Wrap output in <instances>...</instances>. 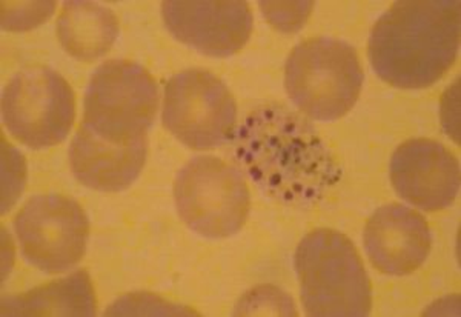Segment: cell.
Instances as JSON below:
<instances>
[{
	"mask_svg": "<svg viewBox=\"0 0 461 317\" xmlns=\"http://www.w3.org/2000/svg\"><path fill=\"white\" fill-rule=\"evenodd\" d=\"M363 243L377 270L389 276H406L425 264L432 240L425 217L409 206L389 204L369 217Z\"/></svg>",
	"mask_w": 461,
	"mask_h": 317,
	"instance_id": "7c38bea8",
	"label": "cell"
},
{
	"mask_svg": "<svg viewBox=\"0 0 461 317\" xmlns=\"http://www.w3.org/2000/svg\"><path fill=\"white\" fill-rule=\"evenodd\" d=\"M95 288L85 271L2 299V316H95Z\"/></svg>",
	"mask_w": 461,
	"mask_h": 317,
	"instance_id": "9a60e30c",
	"label": "cell"
},
{
	"mask_svg": "<svg viewBox=\"0 0 461 317\" xmlns=\"http://www.w3.org/2000/svg\"><path fill=\"white\" fill-rule=\"evenodd\" d=\"M304 312L312 317H365L373 291L362 258L345 234L317 228L294 256Z\"/></svg>",
	"mask_w": 461,
	"mask_h": 317,
	"instance_id": "3957f363",
	"label": "cell"
},
{
	"mask_svg": "<svg viewBox=\"0 0 461 317\" xmlns=\"http://www.w3.org/2000/svg\"><path fill=\"white\" fill-rule=\"evenodd\" d=\"M391 182L400 197L425 212L452 205L460 191V165L440 142L412 139L391 158Z\"/></svg>",
	"mask_w": 461,
	"mask_h": 317,
	"instance_id": "30bf717a",
	"label": "cell"
},
{
	"mask_svg": "<svg viewBox=\"0 0 461 317\" xmlns=\"http://www.w3.org/2000/svg\"><path fill=\"white\" fill-rule=\"evenodd\" d=\"M363 68L356 48L332 38H314L294 48L285 67V86L294 105L319 122H334L356 105Z\"/></svg>",
	"mask_w": 461,
	"mask_h": 317,
	"instance_id": "277c9868",
	"label": "cell"
},
{
	"mask_svg": "<svg viewBox=\"0 0 461 317\" xmlns=\"http://www.w3.org/2000/svg\"><path fill=\"white\" fill-rule=\"evenodd\" d=\"M237 165L269 199L311 206L341 177L340 165L304 117L267 104L248 114L232 136Z\"/></svg>",
	"mask_w": 461,
	"mask_h": 317,
	"instance_id": "6da1fadb",
	"label": "cell"
},
{
	"mask_svg": "<svg viewBox=\"0 0 461 317\" xmlns=\"http://www.w3.org/2000/svg\"><path fill=\"white\" fill-rule=\"evenodd\" d=\"M460 22L458 0L395 2L369 36L374 71L395 88L434 85L456 62Z\"/></svg>",
	"mask_w": 461,
	"mask_h": 317,
	"instance_id": "7a4b0ae2",
	"label": "cell"
},
{
	"mask_svg": "<svg viewBox=\"0 0 461 317\" xmlns=\"http://www.w3.org/2000/svg\"><path fill=\"white\" fill-rule=\"evenodd\" d=\"M299 2L294 4H273V2H262L263 14L269 19L274 27H277L282 32H294L299 30L303 22L306 21V16L310 14L311 8L314 4L311 2H304L303 6L300 10L294 11Z\"/></svg>",
	"mask_w": 461,
	"mask_h": 317,
	"instance_id": "ac0fdd59",
	"label": "cell"
},
{
	"mask_svg": "<svg viewBox=\"0 0 461 317\" xmlns=\"http://www.w3.org/2000/svg\"><path fill=\"white\" fill-rule=\"evenodd\" d=\"M119 36V21L110 8L95 2H65L58 38L74 59L91 62L110 51Z\"/></svg>",
	"mask_w": 461,
	"mask_h": 317,
	"instance_id": "5bb4252c",
	"label": "cell"
},
{
	"mask_svg": "<svg viewBox=\"0 0 461 317\" xmlns=\"http://www.w3.org/2000/svg\"><path fill=\"white\" fill-rule=\"evenodd\" d=\"M25 186L23 156L2 138V213L16 204Z\"/></svg>",
	"mask_w": 461,
	"mask_h": 317,
	"instance_id": "2e32d148",
	"label": "cell"
},
{
	"mask_svg": "<svg viewBox=\"0 0 461 317\" xmlns=\"http://www.w3.org/2000/svg\"><path fill=\"white\" fill-rule=\"evenodd\" d=\"M85 127L111 142L147 138L158 110L151 73L131 60L113 59L95 69L85 91Z\"/></svg>",
	"mask_w": 461,
	"mask_h": 317,
	"instance_id": "5b68a950",
	"label": "cell"
},
{
	"mask_svg": "<svg viewBox=\"0 0 461 317\" xmlns=\"http://www.w3.org/2000/svg\"><path fill=\"white\" fill-rule=\"evenodd\" d=\"M22 256L45 273L71 270L84 258L89 236L84 208L60 195H39L14 219Z\"/></svg>",
	"mask_w": 461,
	"mask_h": 317,
	"instance_id": "9c48e42d",
	"label": "cell"
},
{
	"mask_svg": "<svg viewBox=\"0 0 461 317\" xmlns=\"http://www.w3.org/2000/svg\"><path fill=\"white\" fill-rule=\"evenodd\" d=\"M54 2L2 4V27L8 32H25L41 25L53 14Z\"/></svg>",
	"mask_w": 461,
	"mask_h": 317,
	"instance_id": "e0dca14e",
	"label": "cell"
},
{
	"mask_svg": "<svg viewBox=\"0 0 461 317\" xmlns=\"http://www.w3.org/2000/svg\"><path fill=\"white\" fill-rule=\"evenodd\" d=\"M76 117L74 91L47 67L17 73L2 95V121L28 149H43L68 138Z\"/></svg>",
	"mask_w": 461,
	"mask_h": 317,
	"instance_id": "52a82bcc",
	"label": "cell"
},
{
	"mask_svg": "<svg viewBox=\"0 0 461 317\" xmlns=\"http://www.w3.org/2000/svg\"><path fill=\"white\" fill-rule=\"evenodd\" d=\"M162 122L189 149H217L236 132V101L210 71L185 69L165 86Z\"/></svg>",
	"mask_w": 461,
	"mask_h": 317,
	"instance_id": "ba28073f",
	"label": "cell"
},
{
	"mask_svg": "<svg viewBox=\"0 0 461 317\" xmlns=\"http://www.w3.org/2000/svg\"><path fill=\"white\" fill-rule=\"evenodd\" d=\"M162 16L174 38L212 58L240 51L252 32L247 2H163Z\"/></svg>",
	"mask_w": 461,
	"mask_h": 317,
	"instance_id": "8fae6325",
	"label": "cell"
},
{
	"mask_svg": "<svg viewBox=\"0 0 461 317\" xmlns=\"http://www.w3.org/2000/svg\"><path fill=\"white\" fill-rule=\"evenodd\" d=\"M178 216L208 239L239 233L249 213V190L239 168L214 156H199L178 171L174 184Z\"/></svg>",
	"mask_w": 461,
	"mask_h": 317,
	"instance_id": "8992f818",
	"label": "cell"
},
{
	"mask_svg": "<svg viewBox=\"0 0 461 317\" xmlns=\"http://www.w3.org/2000/svg\"><path fill=\"white\" fill-rule=\"evenodd\" d=\"M147 138L111 142L80 125L69 147V165L80 184L91 190L117 193L139 177L147 160Z\"/></svg>",
	"mask_w": 461,
	"mask_h": 317,
	"instance_id": "4fadbf2b",
	"label": "cell"
}]
</instances>
